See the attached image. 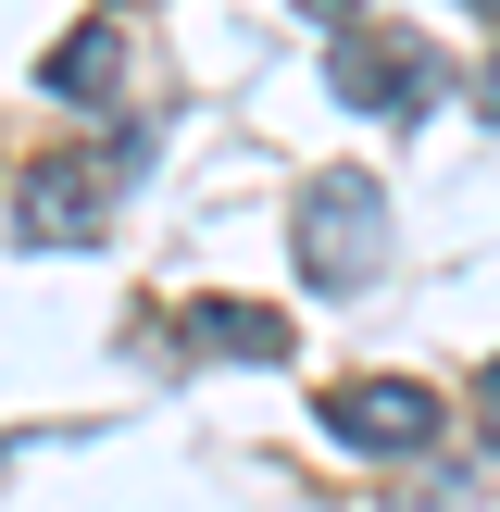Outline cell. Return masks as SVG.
<instances>
[{"mask_svg":"<svg viewBox=\"0 0 500 512\" xmlns=\"http://www.w3.org/2000/svg\"><path fill=\"white\" fill-rule=\"evenodd\" d=\"M375 263H388V188L375 175H313L300 188V275L313 288H375Z\"/></svg>","mask_w":500,"mask_h":512,"instance_id":"cell-1","label":"cell"},{"mask_svg":"<svg viewBox=\"0 0 500 512\" xmlns=\"http://www.w3.org/2000/svg\"><path fill=\"white\" fill-rule=\"evenodd\" d=\"M138 175V150H113V163H38L13 188V225H25V250H88L100 238V200Z\"/></svg>","mask_w":500,"mask_h":512,"instance_id":"cell-2","label":"cell"},{"mask_svg":"<svg viewBox=\"0 0 500 512\" xmlns=\"http://www.w3.org/2000/svg\"><path fill=\"white\" fill-rule=\"evenodd\" d=\"M325 425H338L350 450H375V463H400V450L438 438V388H413V375H350V388L325 400Z\"/></svg>","mask_w":500,"mask_h":512,"instance_id":"cell-3","label":"cell"},{"mask_svg":"<svg viewBox=\"0 0 500 512\" xmlns=\"http://www.w3.org/2000/svg\"><path fill=\"white\" fill-rule=\"evenodd\" d=\"M325 88L363 100V113H425V38H388V25H363V38H338V63H325Z\"/></svg>","mask_w":500,"mask_h":512,"instance_id":"cell-4","label":"cell"},{"mask_svg":"<svg viewBox=\"0 0 500 512\" xmlns=\"http://www.w3.org/2000/svg\"><path fill=\"white\" fill-rule=\"evenodd\" d=\"M188 338L213 363H288V313H263V300H188Z\"/></svg>","mask_w":500,"mask_h":512,"instance_id":"cell-5","label":"cell"},{"mask_svg":"<svg viewBox=\"0 0 500 512\" xmlns=\"http://www.w3.org/2000/svg\"><path fill=\"white\" fill-rule=\"evenodd\" d=\"M38 88L75 100V113H88V100H113V88H125V25H75V38L38 63Z\"/></svg>","mask_w":500,"mask_h":512,"instance_id":"cell-6","label":"cell"},{"mask_svg":"<svg viewBox=\"0 0 500 512\" xmlns=\"http://www.w3.org/2000/svg\"><path fill=\"white\" fill-rule=\"evenodd\" d=\"M475 100H488V125H500V63H488V75H475Z\"/></svg>","mask_w":500,"mask_h":512,"instance_id":"cell-7","label":"cell"},{"mask_svg":"<svg viewBox=\"0 0 500 512\" xmlns=\"http://www.w3.org/2000/svg\"><path fill=\"white\" fill-rule=\"evenodd\" d=\"M488 438H500V363H488Z\"/></svg>","mask_w":500,"mask_h":512,"instance_id":"cell-8","label":"cell"},{"mask_svg":"<svg viewBox=\"0 0 500 512\" xmlns=\"http://www.w3.org/2000/svg\"><path fill=\"white\" fill-rule=\"evenodd\" d=\"M463 13H500V0H463Z\"/></svg>","mask_w":500,"mask_h":512,"instance_id":"cell-9","label":"cell"}]
</instances>
